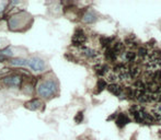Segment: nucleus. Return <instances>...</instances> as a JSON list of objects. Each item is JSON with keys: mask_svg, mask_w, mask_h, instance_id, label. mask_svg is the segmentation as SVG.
Wrapping results in <instances>:
<instances>
[{"mask_svg": "<svg viewBox=\"0 0 161 140\" xmlns=\"http://www.w3.org/2000/svg\"><path fill=\"white\" fill-rule=\"evenodd\" d=\"M129 113L131 115L134 117L137 123H140V124H153L155 122L153 117L151 116L150 114L145 111V108H142V106H138V105H134L131 107L129 110Z\"/></svg>", "mask_w": 161, "mask_h": 140, "instance_id": "f257e3e1", "label": "nucleus"}, {"mask_svg": "<svg viewBox=\"0 0 161 140\" xmlns=\"http://www.w3.org/2000/svg\"><path fill=\"white\" fill-rule=\"evenodd\" d=\"M56 91H57V84L53 80H47L45 82H42L37 88V93H39L40 96L46 97V99L55 94Z\"/></svg>", "mask_w": 161, "mask_h": 140, "instance_id": "f03ea898", "label": "nucleus"}, {"mask_svg": "<svg viewBox=\"0 0 161 140\" xmlns=\"http://www.w3.org/2000/svg\"><path fill=\"white\" fill-rule=\"evenodd\" d=\"M146 61H147V66L149 68H157L161 67V52L159 50H153L150 54H148L146 56Z\"/></svg>", "mask_w": 161, "mask_h": 140, "instance_id": "7ed1b4c3", "label": "nucleus"}, {"mask_svg": "<svg viewBox=\"0 0 161 140\" xmlns=\"http://www.w3.org/2000/svg\"><path fill=\"white\" fill-rule=\"evenodd\" d=\"M28 65L33 71L36 72H42L45 70V61L40 57H32L28 60Z\"/></svg>", "mask_w": 161, "mask_h": 140, "instance_id": "20e7f679", "label": "nucleus"}, {"mask_svg": "<svg viewBox=\"0 0 161 140\" xmlns=\"http://www.w3.org/2000/svg\"><path fill=\"white\" fill-rule=\"evenodd\" d=\"M3 83L8 88H20L22 83V78L19 75H11L3 78Z\"/></svg>", "mask_w": 161, "mask_h": 140, "instance_id": "39448f33", "label": "nucleus"}, {"mask_svg": "<svg viewBox=\"0 0 161 140\" xmlns=\"http://www.w3.org/2000/svg\"><path fill=\"white\" fill-rule=\"evenodd\" d=\"M86 39H86L84 33L82 32L81 30H77L72 37V43H73V45H76V46H80L86 42Z\"/></svg>", "mask_w": 161, "mask_h": 140, "instance_id": "423d86ee", "label": "nucleus"}, {"mask_svg": "<svg viewBox=\"0 0 161 140\" xmlns=\"http://www.w3.org/2000/svg\"><path fill=\"white\" fill-rule=\"evenodd\" d=\"M129 122H131V119H129L128 115L124 114V113H121V114H118V116H117V118H116L115 123H116V125H117L120 128H123L125 125H127Z\"/></svg>", "mask_w": 161, "mask_h": 140, "instance_id": "0eeeda50", "label": "nucleus"}, {"mask_svg": "<svg viewBox=\"0 0 161 140\" xmlns=\"http://www.w3.org/2000/svg\"><path fill=\"white\" fill-rule=\"evenodd\" d=\"M41 105H42V102L40 101V100H36V99L32 100V101L28 102V103L25 104L26 108H29V110H31V111L39 110V108L41 107Z\"/></svg>", "mask_w": 161, "mask_h": 140, "instance_id": "6e6552de", "label": "nucleus"}, {"mask_svg": "<svg viewBox=\"0 0 161 140\" xmlns=\"http://www.w3.org/2000/svg\"><path fill=\"white\" fill-rule=\"evenodd\" d=\"M107 88H109L110 92H112L113 94L118 95V96H121V95H122L123 90H122V88H121V86H118L117 83H111L109 86H107Z\"/></svg>", "mask_w": 161, "mask_h": 140, "instance_id": "1a4fd4ad", "label": "nucleus"}, {"mask_svg": "<svg viewBox=\"0 0 161 140\" xmlns=\"http://www.w3.org/2000/svg\"><path fill=\"white\" fill-rule=\"evenodd\" d=\"M10 65L14 66V67H24L28 65V60L24 58H13L10 60Z\"/></svg>", "mask_w": 161, "mask_h": 140, "instance_id": "9d476101", "label": "nucleus"}, {"mask_svg": "<svg viewBox=\"0 0 161 140\" xmlns=\"http://www.w3.org/2000/svg\"><path fill=\"white\" fill-rule=\"evenodd\" d=\"M83 21L86 22V23H93V22L97 21V15H95V13L91 12V11H88V12L83 15Z\"/></svg>", "mask_w": 161, "mask_h": 140, "instance_id": "9b49d317", "label": "nucleus"}, {"mask_svg": "<svg viewBox=\"0 0 161 140\" xmlns=\"http://www.w3.org/2000/svg\"><path fill=\"white\" fill-rule=\"evenodd\" d=\"M105 56H106V58L109 59V60H111V61H115L116 59L118 58L117 55L115 54V52H114L113 48H112V47H109V48L106 49Z\"/></svg>", "mask_w": 161, "mask_h": 140, "instance_id": "f8f14e48", "label": "nucleus"}, {"mask_svg": "<svg viewBox=\"0 0 161 140\" xmlns=\"http://www.w3.org/2000/svg\"><path fill=\"white\" fill-rule=\"evenodd\" d=\"M82 53H83V55H86L87 57H89V58H94V57L98 56L97 50L92 49V48H88V47L83 48V49H82Z\"/></svg>", "mask_w": 161, "mask_h": 140, "instance_id": "ddd939ff", "label": "nucleus"}, {"mask_svg": "<svg viewBox=\"0 0 161 140\" xmlns=\"http://www.w3.org/2000/svg\"><path fill=\"white\" fill-rule=\"evenodd\" d=\"M153 119L155 121H161V104L155 106L153 108Z\"/></svg>", "mask_w": 161, "mask_h": 140, "instance_id": "4468645a", "label": "nucleus"}, {"mask_svg": "<svg viewBox=\"0 0 161 140\" xmlns=\"http://www.w3.org/2000/svg\"><path fill=\"white\" fill-rule=\"evenodd\" d=\"M123 58H124L125 61H134L136 58V54L133 52H126L123 55Z\"/></svg>", "mask_w": 161, "mask_h": 140, "instance_id": "2eb2a0df", "label": "nucleus"}, {"mask_svg": "<svg viewBox=\"0 0 161 140\" xmlns=\"http://www.w3.org/2000/svg\"><path fill=\"white\" fill-rule=\"evenodd\" d=\"M107 71H109V68H107V66H105V65H100L97 67V73L99 75H105Z\"/></svg>", "mask_w": 161, "mask_h": 140, "instance_id": "dca6fc26", "label": "nucleus"}, {"mask_svg": "<svg viewBox=\"0 0 161 140\" xmlns=\"http://www.w3.org/2000/svg\"><path fill=\"white\" fill-rule=\"evenodd\" d=\"M0 54L3 55V56H7V57L13 56V53H12V50L10 49V47H7V48H4V49H2L1 52H0Z\"/></svg>", "mask_w": 161, "mask_h": 140, "instance_id": "f3484780", "label": "nucleus"}, {"mask_svg": "<svg viewBox=\"0 0 161 140\" xmlns=\"http://www.w3.org/2000/svg\"><path fill=\"white\" fill-rule=\"evenodd\" d=\"M148 55V50L146 49V47H140L139 49H138V56L142 57V58H146V56Z\"/></svg>", "mask_w": 161, "mask_h": 140, "instance_id": "a211bd4d", "label": "nucleus"}, {"mask_svg": "<svg viewBox=\"0 0 161 140\" xmlns=\"http://www.w3.org/2000/svg\"><path fill=\"white\" fill-rule=\"evenodd\" d=\"M111 43H112V39H111V37H102V39H101V44L104 46V47L109 46Z\"/></svg>", "mask_w": 161, "mask_h": 140, "instance_id": "6ab92c4d", "label": "nucleus"}, {"mask_svg": "<svg viewBox=\"0 0 161 140\" xmlns=\"http://www.w3.org/2000/svg\"><path fill=\"white\" fill-rule=\"evenodd\" d=\"M105 86H106V82L104 81V80L100 79L99 81H98V84H97V88L99 89L98 91H99V92H100V91H102L104 88H105Z\"/></svg>", "mask_w": 161, "mask_h": 140, "instance_id": "aec40b11", "label": "nucleus"}, {"mask_svg": "<svg viewBox=\"0 0 161 140\" xmlns=\"http://www.w3.org/2000/svg\"><path fill=\"white\" fill-rule=\"evenodd\" d=\"M82 118H83V115H82V113H78V115L75 117L76 123H80V122L82 121Z\"/></svg>", "mask_w": 161, "mask_h": 140, "instance_id": "412c9836", "label": "nucleus"}]
</instances>
